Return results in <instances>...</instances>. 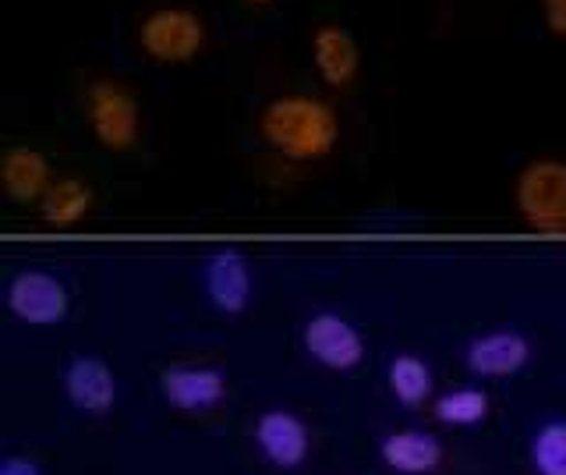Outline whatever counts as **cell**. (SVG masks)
Listing matches in <instances>:
<instances>
[{
  "label": "cell",
  "instance_id": "20",
  "mask_svg": "<svg viewBox=\"0 0 566 475\" xmlns=\"http://www.w3.org/2000/svg\"><path fill=\"white\" fill-rule=\"evenodd\" d=\"M0 475H43L40 472V462L29 454H8L4 465H0Z\"/></svg>",
  "mask_w": 566,
  "mask_h": 475
},
{
  "label": "cell",
  "instance_id": "11",
  "mask_svg": "<svg viewBox=\"0 0 566 475\" xmlns=\"http://www.w3.org/2000/svg\"><path fill=\"white\" fill-rule=\"evenodd\" d=\"M64 394L78 412L106 415L117 401L114 369L96 355H78L64 369Z\"/></svg>",
  "mask_w": 566,
  "mask_h": 475
},
{
  "label": "cell",
  "instance_id": "4",
  "mask_svg": "<svg viewBox=\"0 0 566 475\" xmlns=\"http://www.w3.org/2000/svg\"><path fill=\"white\" fill-rule=\"evenodd\" d=\"M513 206L538 235H566V161L535 156L513 178Z\"/></svg>",
  "mask_w": 566,
  "mask_h": 475
},
{
  "label": "cell",
  "instance_id": "16",
  "mask_svg": "<svg viewBox=\"0 0 566 475\" xmlns=\"http://www.w3.org/2000/svg\"><path fill=\"white\" fill-rule=\"evenodd\" d=\"M386 376H389V391H394L397 401L407 404V409H418V404H424L432 394V365L418 355H397L389 362Z\"/></svg>",
  "mask_w": 566,
  "mask_h": 475
},
{
  "label": "cell",
  "instance_id": "15",
  "mask_svg": "<svg viewBox=\"0 0 566 475\" xmlns=\"http://www.w3.org/2000/svg\"><path fill=\"white\" fill-rule=\"evenodd\" d=\"M96 206V192L85 178H75V174H67V178H53V185L46 188V196L40 199V220L46 227H75L82 224L88 214H93Z\"/></svg>",
  "mask_w": 566,
  "mask_h": 475
},
{
  "label": "cell",
  "instance_id": "8",
  "mask_svg": "<svg viewBox=\"0 0 566 475\" xmlns=\"http://www.w3.org/2000/svg\"><path fill=\"white\" fill-rule=\"evenodd\" d=\"M159 394L181 412H206L227 397V376L217 365H167L159 373Z\"/></svg>",
  "mask_w": 566,
  "mask_h": 475
},
{
  "label": "cell",
  "instance_id": "6",
  "mask_svg": "<svg viewBox=\"0 0 566 475\" xmlns=\"http://www.w3.org/2000/svg\"><path fill=\"white\" fill-rule=\"evenodd\" d=\"M312 64L315 75L323 79L329 90H350L361 75V47L354 32L340 22H318L312 29Z\"/></svg>",
  "mask_w": 566,
  "mask_h": 475
},
{
  "label": "cell",
  "instance_id": "19",
  "mask_svg": "<svg viewBox=\"0 0 566 475\" xmlns=\"http://www.w3.org/2000/svg\"><path fill=\"white\" fill-rule=\"evenodd\" d=\"M542 8V22L548 29V37L566 40V0H538Z\"/></svg>",
  "mask_w": 566,
  "mask_h": 475
},
{
  "label": "cell",
  "instance_id": "18",
  "mask_svg": "<svg viewBox=\"0 0 566 475\" xmlns=\"http://www.w3.org/2000/svg\"><path fill=\"white\" fill-rule=\"evenodd\" d=\"M531 465L538 475H566V422H545L531 440Z\"/></svg>",
  "mask_w": 566,
  "mask_h": 475
},
{
  "label": "cell",
  "instance_id": "2",
  "mask_svg": "<svg viewBox=\"0 0 566 475\" xmlns=\"http://www.w3.org/2000/svg\"><path fill=\"white\" fill-rule=\"evenodd\" d=\"M135 43L153 64L181 68L206 54L209 25L195 4H156L138 19Z\"/></svg>",
  "mask_w": 566,
  "mask_h": 475
},
{
  "label": "cell",
  "instance_id": "7",
  "mask_svg": "<svg viewBox=\"0 0 566 475\" xmlns=\"http://www.w3.org/2000/svg\"><path fill=\"white\" fill-rule=\"evenodd\" d=\"M301 341H305V351L326 369H354L361 359H365V341L358 327L350 320H344L340 312H315L308 316L305 323V333H301Z\"/></svg>",
  "mask_w": 566,
  "mask_h": 475
},
{
  "label": "cell",
  "instance_id": "21",
  "mask_svg": "<svg viewBox=\"0 0 566 475\" xmlns=\"http://www.w3.org/2000/svg\"><path fill=\"white\" fill-rule=\"evenodd\" d=\"M248 8H270V4H276V0H244Z\"/></svg>",
  "mask_w": 566,
  "mask_h": 475
},
{
  "label": "cell",
  "instance_id": "12",
  "mask_svg": "<svg viewBox=\"0 0 566 475\" xmlns=\"http://www.w3.org/2000/svg\"><path fill=\"white\" fill-rule=\"evenodd\" d=\"M255 444L276 468H297L308 457V426L294 412H262L255 422Z\"/></svg>",
  "mask_w": 566,
  "mask_h": 475
},
{
  "label": "cell",
  "instance_id": "14",
  "mask_svg": "<svg viewBox=\"0 0 566 475\" xmlns=\"http://www.w3.org/2000/svg\"><path fill=\"white\" fill-rule=\"evenodd\" d=\"M379 454L400 475H429L442 462V444L424 430H394L382 436Z\"/></svg>",
  "mask_w": 566,
  "mask_h": 475
},
{
  "label": "cell",
  "instance_id": "3",
  "mask_svg": "<svg viewBox=\"0 0 566 475\" xmlns=\"http://www.w3.org/2000/svg\"><path fill=\"white\" fill-rule=\"evenodd\" d=\"M82 114L103 149L132 153L142 143V103L128 82L93 75L82 90Z\"/></svg>",
  "mask_w": 566,
  "mask_h": 475
},
{
  "label": "cell",
  "instance_id": "5",
  "mask_svg": "<svg viewBox=\"0 0 566 475\" xmlns=\"http://www.w3.org/2000/svg\"><path fill=\"white\" fill-rule=\"evenodd\" d=\"M4 302H8V312L14 316V320H22L29 327H53L67 316L71 295H67V285L57 273L18 270L8 280Z\"/></svg>",
  "mask_w": 566,
  "mask_h": 475
},
{
  "label": "cell",
  "instance_id": "17",
  "mask_svg": "<svg viewBox=\"0 0 566 475\" xmlns=\"http://www.w3.org/2000/svg\"><path fill=\"white\" fill-rule=\"evenodd\" d=\"M489 415V394L482 386H457L436 401V419L447 426H474Z\"/></svg>",
  "mask_w": 566,
  "mask_h": 475
},
{
  "label": "cell",
  "instance_id": "1",
  "mask_svg": "<svg viewBox=\"0 0 566 475\" xmlns=\"http://www.w3.org/2000/svg\"><path fill=\"white\" fill-rule=\"evenodd\" d=\"M259 143L287 164H318L340 143V114L315 93H280L255 114Z\"/></svg>",
  "mask_w": 566,
  "mask_h": 475
},
{
  "label": "cell",
  "instance_id": "13",
  "mask_svg": "<svg viewBox=\"0 0 566 475\" xmlns=\"http://www.w3.org/2000/svg\"><path fill=\"white\" fill-rule=\"evenodd\" d=\"M531 359V341L521 330H492L468 344V369L474 376H513Z\"/></svg>",
  "mask_w": 566,
  "mask_h": 475
},
{
  "label": "cell",
  "instance_id": "10",
  "mask_svg": "<svg viewBox=\"0 0 566 475\" xmlns=\"http://www.w3.org/2000/svg\"><path fill=\"white\" fill-rule=\"evenodd\" d=\"M206 295L209 302L227 316H238L252 302V270H248V259L238 249H220L206 259Z\"/></svg>",
  "mask_w": 566,
  "mask_h": 475
},
{
  "label": "cell",
  "instance_id": "9",
  "mask_svg": "<svg viewBox=\"0 0 566 475\" xmlns=\"http://www.w3.org/2000/svg\"><path fill=\"white\" fill-rule=\"evenodd\" d=\"M53 185L50 161L35 146H11L0 156V188L14 206H40Z\"/></svg>",
  "mask_w": 566,
  "mask_h": 475
}]
</instances>
